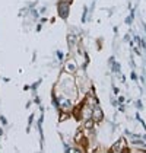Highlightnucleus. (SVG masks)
Instances as JSON below:
<instances>
[{
	"label": "nucleus",
	"instance_id": "f257e3e1",
	"mask_svg": "<svg viewBox=\"0 0 146 153\" xmlns=\"http://www.w3.org/2000/svg\"><path fill=\"white\" fill-rule=\"evenodd\" d=\"M57 12H59V16H60L61 19H67L69 12H70V1L60 0V1L57 3Z\"/></svg>",
	"mask_w": 146,
	"mask_h": 153
},
{
	"label": "nucleus",
	"instance_id": "f03ea898",
	"mask_svg": "<svg viewBox=\"0 0 146 153\" xmlns=\"http://www.w3.org/2000/svg\"><path fill=\"white\" fill-rule=\"evenodd\" d=\"M92 120H94L95 123H101V121L104 120V112H102L101 106L98 105V102L94 105V109H92Z\"/></svg>",
	"mask_w": 146,
	"mask_h": 153
},
{
	"label": "nucleus",
	"instance_id": "7ed1b4c3",
	"mask_svg": "<svg viewBox=\"0 0 146 153\" xmlns=\"http://www.w3.org/2000/svg\"><path fill=\"white\" fill-rule=\"evenodd\" d=\"M126 150H129V149H126V140L124 139H120L111 147V152H126Z\"/></svg>",
	"mask_w": 146,
	"mask_h": 153
},
{
	"label": "nucleus",
	"instance_id": "20e7f679",
	"mask_svg": "<svg viewBox=\"0 0 146 153\" xmlns=\"http://www.w3.org/2000/svg\"><path fill=\"white\" fill-rule=\"evenodd\" d=\"M76 70H77V66H76L74 61H69V63L66 64V71H67L69 74H74Z\"/></svg>",
	"mask_w": 146,
	"mask_h": 153
},
{
	"label": "nucleus",
	"instance_id": "39448f33",
	"mask_svg": "<svg viewBox=\"0 0 146 153\" xmlns=\"http://www.w3.org/2000/svg\"><path fill=\"white\" fill-rule=\"evenodd\" d=\"M133 144H134V146H140V147H142V146H145V143H143L142 140H139V141H133Z\"/></svg>",
	"mask_w": 146,
	"mask_h": 153
},
{
	"label": "nucleus",
	"instance_id": "423d86ee",
	"mask_svg": "<svg viewBox=\"0 0 146 153\" xmlns=\"http://www.w3.org/2000/svg\"><path fill=\"white\" fill-rule=\"evenodd\" d=\"M132 21H133V15H130V16L126 19V24H132Z\"/></svg>",
	"mask_w": 146,
	"mask_h": 153
},
{
	"label": "nucleus",
	"instance_id": "0eeeda50",
	"mask_svg": "<svg viewBox=\"0 0 146 153\" xmlns=\"http://www.w3.org/2000/svg\"><path fill=\"white\" fill-rule=\"evenodd\" d=\"M0 121H1V124H3V126H4V124H7V120H6V118L3 117V115L0 117Z\"/></svg>",
	"mask_w": 146,
	"mask_h": 153
},
{
	"label": "nucleus",
	"instance_id": "6e6552de",
	"mask_svg": "<svg viewBox=\"0 0 146 153\" xmlns=\"http://www.w3.org/2000/svg\"><path fill=\"white\" fill-rule=\"evenodd\" d=\"M112 70L118 71V70H120V66H118V64H114V66H112Z\"/></svg>",
	"mask_w": 146,
	"mask_h": 153
},
{
	"label": "nucleus",
	"instance_id": "1a4fd4ad",
	"mask_svg": "<svg viewBox=\"0 0 146 153\" xmlns=\"http://www.w3.org/2000/svg\"><path fill=\"white\" fill-rule=\"evenodd\" d=\"M32 120H34V115H29V121H28V123H29V126L32 124Z\"/></svg>",
	"mask_w": 146,
	"mask_h": 153
},
{
	"label": "nucleus",
	"instance_id": "9d476101",
	"mask_svg": "<svg viewBox=\"0 0 146 153\" xmlns=\"http://www.w3.org/2000/svg\"><path fill=\"white\" fill-rule=\"evenodd\" d=\"M57 57H59V59H63V54H61V53H60V51H57Z\"/></svg>",
	"mask_w": 146,
	"mask_h": 153
},
{
	"label": "nucleus",
	"instance_id": "9b49d317",
	"mask_svg": "<svg viewBox=\"0 0 146 153\" xmlns=\"http://www.w3.org/2000/svg\"><path fill=\"white\" fill-rule=\"evenodd\" d=\"M132 79H133V80H136V79H137V76H136V73H132Z\"/></svg>",
	"mask_w": 146,
	"mask_h": 153
},
{
	"label": "nucleus",
	"instance_id": "f8f14e48",
	"mask_svg": "<svg viewBox=\"0 0 146 153\" xmlns=\"http://www.w3.org/2000/svg\"><path fill=\"white\" fill-rule=\"evenodd\" d=\"M1 134H3V130L0 128V136H1Z\"/></svg>",
	"mask_w": 146,
	"mask_h": 153
}]
</instances>
